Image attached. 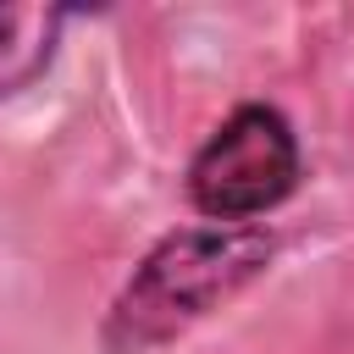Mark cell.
<instances>
[{"instance_id":"cell-1","label":"cell","mask_w":354,"mask_h":354,"mask_svg":"<svg viewBox=\"0 0 354 354\" xmlns=\"http://www.w3.org/2000/svg\"><path fill=\"white\" fill-rule=\"evenodd\" d=\"M277 254V238L254 221L243 227H177L166 232L122 282V293L105 310L100 348L105 354H149L205 315H216L227 299H238Z\"/></svg>"},{"instance_id":"cell-2","label":"cell","mask_w":354,"mask_h":354,"mask_svg":"<svg viewBox=\"0 0 354 354\" xmlns=\"http://www.w3.org/2000/svg\"><path fill=\"white\" fill-rule=\"evenodd\" d=\"M299 138L277 105H238L188 160V199L221 227L266 216L299 188Z\"/></svg>"},{"instance_id":"cell-3","label":"cell","mask_w":354,"mask_h":354,"mask_svg":"<svg viewBox=\"0 0 354 354\" xmlns=\"http://www.w3.org/2000/svg\"><path fill=\"white\" fill-rule=\"evenodd\" d=\"M66 11L61 6H0V100L22 94L61 44Z\"/></svg>"}]
</instances>
